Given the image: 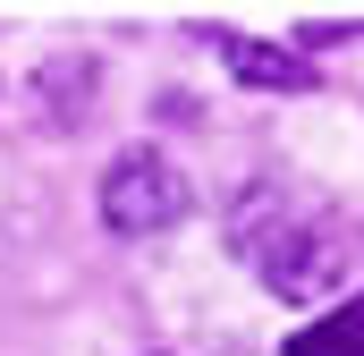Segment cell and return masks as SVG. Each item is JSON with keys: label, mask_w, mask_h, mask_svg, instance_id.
<instances>
[{"label": "cell", "mask_w": 364, "mask_h": 356, "mask_svg": "<svg viewBox=\"0 0 364 356\" xmlns=\"http://www.w3.org/2000/svg\"><path fill=\"white\" fill-rule=\"evenodd\" d=\"M229 238H237V255L263 271L279 297H322V288H339V271L356 263V255H348V229H339V212H322V204H296V195H279V187L237 195V212H229Z\"/></svg>", "instance_id": "obj_1"}, {"label": "cell", "mask_w": 364, "mask_h": 356, "mask_svg": "<svg viewBox=\"0 0 364 356\" xmlns=\"http://www.w3.org/2000/svg\"><path fill=\"white\" fill-rule=\"evenodd\" d=\"M186 212V178L170 153H153V145H136V153H119L110 178H102V221L119 229V238H153V229H170Z\"/></svg>", "instance_id": "obj_2"}, {"label": "cell", "mask_w": 364, "mask_h": 356, "mask_svg": "<svg viewBox=\"0 0 364 356\" xmlns=\"http://www.w3.org/2000/svg\"><path fill=\"white\" fill-rule=\"evenodd\" d=\"M220 51H229V68L246 77V85H263V93H305L314 85V68L305 60H288V51H272V43H237V34H220Z\"/></svg>", "instance_id": "obj_3"}, {"label": "cell", "mask_w": 364, "mask_h": 356, "mask_svg": "<svg viewBox=\"0 0 364 356\" xmlns=\"http://www.w3.org/2000/svg\"><path fill=\"white\" fill-rule=\"evenodd\" d=\"M279 356H364V297H348L331 323H305Z\"/></svg>", "instance_id": "obj_4"}]
</instances>
